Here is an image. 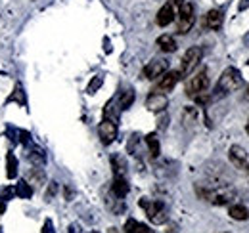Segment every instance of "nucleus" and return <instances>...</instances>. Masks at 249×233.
<instances>
[{
  "label": "nucleus",
  "mask_w": 249,
  "mask_h": 233,
  "mask_svg": "<svg viewBox=\"0 0 249 233\" xmlns=\"http://www.w3.org/2000/svg\"><path fill=\"white\" fill-rule=\"evenodd\" d=\"M209 88V75H207V69H201L197 73H194L186 83V96L194 98L196 101L203 103L207 98H205V92Z\"/></svg>",
  "instance_id": "obj_1"
},
{
  "label": "nucleus",
  "mask_w": 249,
  "mask_h": 233,
  "mask_svg": "<svg viewBox=\"0 0 249 233\" xmlns=\"http://www.w3.org/2000/svg\"><path fill=\"white\" fill-rule=\"evenodd\" d=\"M240 84H242V75H240V71H238L236 67L224 69V73H222L220 79H218L217 88H215V98H222V96H226V94L238 90Z\"/></svg>",
  "instance_id": "obj_2"
},
{
  "label": "nucleus",
  "mask_w": 249,
  "mask_h": 233,
  "mask_svg": "<svg viewBox=\"0 0 249 233\" xmlns=\"http://www.w3.org/2000/svg\"><path fill=\"white\" fill-rule=\"evenodd\" d=\"M196 23V14H194V4L184 0L178 10H177V27H178V33L180 34H186L190 33V29L194 27Z\"/></svg>",
  "instance_id": "obj_3"
},
{
  "label": "nucleus",
  "mask_w": 249,
  "mask_h": 233,
  "mask_svg": "<svg viewBox=\"0 0 249 233\" xmlns=\"http://www.w3.org/2000/svg\"><path fill=\"white\" fill-rule=\"evenodd\" d=\"M197 193L213 204H228L234 197H236V191L232 187H215V189H197Z\"/></svg>",
  "instance_id": "obj_4"
},
{
  "label": "nucleus",
  "mask_w": 249,
  "mask_h": 233,
  "mask_svg": "<svg viewBox=\"0 0 249 233\" xmlns=\"http://www.w3.org/2000/svg\"><path fill=\"white\" fill-rule=\"evenodd\" d=\"M140 206L146 210V214L152 220V224L159 226V224H165L167 222V206L161 203V201H146V199H142Z\"/></svg>",
  "instance_id": "obj_5"
},
{
  "label": "nucleus",
  "mask_w": 249,
  "mask_h": 233,
  "mask_svg": "<svg viewBox=\"0 0 249 233\" xmlns=\"http://www.w3.org/2000/svg\"><path fill=\"white\" fill-rule=\"evenodd\" d=\"M184 0H169V2H165L163 6H161V10L157 12V25L159 27H167V25H171L173 21H175V17H177V10H178V6L182 4Z\"/></svg>",
  "instance_id": "obj_6"
},
{
  "label": "nucleus",
  "mask_w": 249,
  "mask_h": 233,
  "mask_svg": "<svg viewBox=\"0 0 249 233\" xmlns=\"http://www.w3.org/2000/svg\"><path fill=\"white\" fill-rule=\"evenodd\" d=\"M203 58V50L199 46H192L188 48L184 58H182V63H180V75L186 77V75H192V71L199 65V61Z\"/></svg>",
  "instance_id": "obj_7"
},
{
  "label": "nucleus",
  "mask_w": 249,
  "mask_h": 233,
  "mask_svg": "<svg viewBox=\"0 0 249 233\" xmlns=\"http://www.w3.org/2000/svg\"><path fill=\"white\" fill-rule=\"evenodd\" d=\"M180 71H165L161 77H159V81H157L156 88H154V92H159V94H167V92H171L173 88L177 86V83L180 81Z\"/></svg>",
  "instance_id": "obj_8"
},
{
  "label": "nucleus",
  "mask_w": 249,
  "mask_h": 233,
  "mask_svg": "<svg viewBox=\"0 0 249 233\" xmlns=\"http://www.w3.org/2000/svg\"><path fill=\"white\" fill-rule=\"evenodd\" d=\"M98 136H100L104 146H111L117 138V122H113L109 118H104L98 126Z\"/></svg>",
  "instance_id": "obj_9"
},
{
  "label": "nucleus",
  "mask_w": 249,
  "mask_h": 233,
  "mask_svg": "<svg viewBox=\"0 0 249 233\" xmlns=\"http://www.w3.org/2000/svg\"><path fill=\"white\" fill-rule=\"evenodd\" d=\"M165 71H169V61H165V59H154V61H150V63L144 67L142 75H144V79H148V81H156V79H159Z\"/></svg>",
  "instance_id": "obj_10"
},
{
  "label": "nucleus",
  "mask_w": 249,
  "mask_h": 233,
  "mask_svg": "<svg viewBox=\"0 0 249 233\" xmlns=\"http://www.w3.org/2000/svg\"><path fill=\"white\" fill-rule=\"evenodd\" d=\"M167 105H169V98H167V94L152 92V94L146 98V107H148L150 111H154V113H161V111H165V109H167Z\"/></svg>",
  "instance_id": "obj_11"
},
{
  "label": "nucleus",
  "mask_w": 249,
  "mask_h": 233,
  "mask_svg": "<svg viewBox=\"0 0 249 233\" xmlns=\"http://www.w3.org/2000/svg\"><path fill=\"white\" fill-rule=\"evenodd\" d=\"M228 157H230V163H232L236 168H246V165H248V151L242 146L230 147Z\"/></svg>",
  "instance_id": "obj_12"
},
{
  "label": "nucleus",
  "mask_w": 249,
  "mask_h": 233,
  "mask_svg": "<svg viewBox=\"0 0 249 233\" xmlns=\"http://www.w3.org/2000/svg\"><path fill=\"white\" fill-rule=\"evenodd\" d=\"M222 21H224V14L220 12V10H209L207 14H205V19H203V23H205V27L211 31H218L222 27Z\"/></svg>",
  "instance_id": "obj_13"
},
{
  "label": "nucleus",
  "mask_w": 249,
  "mask_h": 233,
  "mask_svg": "<svg viewBox=\"0 0 249 233\" xmlns=\"http://www.w3.org/2000/svg\"><path fill=\"white\" fill-rule=\"evenodd\" d=\"M6 103H18L19 107H25V109H27V96H25V88H23L21 83H16L14 92L8 96Z\"/></svg>",
  "instance_id": "obj_14"
},
{
  "label": "nucleus",
  "mask_w": 249,
  "mask_h": 233,
  "mask_svg": "<svg viewBox=\"0 0 249 233\" xmlns=\"http://www.w3.org/2000/svg\"><path fill=\"white\" fill-rule=\"evenodd\" d=\"M128 183H126V178L124 176H113V183H111V193L119 199H124L126 193H128Z\"/></svg>",
  "instance_id": "obj_15"
},
{
  "label": "nucleus",
  "mask_w": 249,
  "mask_h": 233,
  "mask_svg": "<svg viewBox=\"0 0 249 233\" xmlns=\"http://www.w3.org/2000/svg\"><path fill=\"white\" fill-rule=\"evenodd\" d=\"M157 46H159V50L165 52V54H173V52H177V48H178L175 36H171V34H161V36L157 38Z\"/></svg>",
  "instance_id": "obj_16"
},
{
  "label": "nucleus",
  "mask_w": 249,
  "mask_h": 233,
  "mask_svg": "<svg viewBox=\"0 0 249 233\" xmlns=\"http://www.w3.org/2000/svg\"><path fill=\"white\" fill-rule=\"evenodd\" d=\"M119 115H121V107H119L117 100L113 98V100H109V101L106 103V107H104V118H109V120L117 122Z\"/></svg>",
  "instance_id": "obj_17"
},
{
  "label": "nucleus",
  "mask_w": 249,
  "mask_h": 233,
  "mask_svg": "<svg viewBox=\"0 0 249 233\" xmlns=\"http://www.w3.org/2000/svg\"><path fill=\"white\" fill-rule=\"evenodd\" d=\"M18 170H19V163H18V157L10 151L8 155H6V176H8V180H14V178H18Z\"/></svg>",
  "instance_id": "obj_18"
},
{
  "label": "nucleus",
  "mask_w": 249,
  "mask_h": 233,
  "mask_svg": "<svg viewBox=\"0 0 249 233\" xmlns=\"http://www.w3.org/2000/svg\"><path fill=\"white\" fill-rule=\"evenodd\" d=\"M124 233H156L152 228H148L146 224H142V222H138V220H126V224H124Z\"/></svg>",
  "instance_id": "obj_19"
},
{
  "label": "nucleus",
  "mask_w": 249,
  "mask_h": 233,
  "mask_svg": "<svg viewBox=\"0 0 249 233\" xmlns=\"http://www.w3.org/2000/svg\"><path fill=\"white\" fill-rule=\"evenodd\" d=\"M14 193H16L19 199H31L35 191H33L31 183H29L27 180H21L19 183H16V187H14Z\"/></svg>",
  "instance_id": "obj_20"
},
{
  "label": "nucleus",
  "mask_w": 249,
  "mask_h": 233,
  "mask_svg": "<svg viewBox=\"0 0 249 233\" xmlns=\"http://www.w3.org/2000/svg\"><path fill=\"white\" fill-rule=\"evenodd\" d=\"M117 103H119L121 111L128 109V107L134 103V90H132V88H126V90H123V92H121V96L117 98Z\"/></svg>",
  "instance_id": "obj_21"
},
{
  "label": "nucleus",
  "mask_w": 249,
  "mask_h": 233,
  "mask_svg": "<svg viewBox=\"0 0 249 233\" xmlns=\"http://www.w3.org/2000/svg\"><path fill=\"white\" fill-rule=\"evenodd\" d=\"M228 214H230V218L232 220H248L249 218V210L244 206V204H232L230 208H228Z\"/></svg>",
  "instance_id": "obj_22"
},
{
  "label": "nucleus",
  "mask_w": 249,
  "mask_h": 233,
  "mask_svg": "<svg viewBox=\"0 0 249 233\" xmlns=\"http://www.w3.org/2000/svg\"><path fill=\"white\" fill-rule=\"evenodd\" d=\"M144 142H146V146H148V149H150V155L156 159V157H159V140H157L156 134H148L146 138H144Z\"/></svg>",
  "instance_id": "obj_23"
},
{
  "label": "nucleus",
  "mask_w": 249,
  "mask_h": 233,
  "mask_svg": "<svg viewBox=\"0 0 249 233\" xmlns=\"http://www.w3.org/2000/svg\"><path fill=\"white\" fill-rule=\"evenodd\" d=\"M111 166H113V176H124V172H126V165L119 155L111 157Z\"/></svg>",
  "instance_id": "obj_24"
},
{
  "label": "nucleus",
  "mask_w": 249,
  "mask_h": 233,
  "mask_svg": "<svg viewBox=\"0 0 249 233\" xmlns=\"http://www.w3.org/2000/svg\"><path fill=\"white\" fill-rule=\"evenodd\" d=\"M104 84V77L102 75H96L92 81H90V84H89V88H87V92L89 94H96L98 92V88Z\"/></svg>",
  "instance_id": "obj_25"
},
{
  "label": "nucleus",
  "mask_w": 249,
  "mask_h": 233,
  "mask_svg": "<svg viewBox=\"0 0 249 233\" xmlns=\"http://www.w3.org/2000/svg\"><path fill=\"white\" fill-rule=\"evenodd\" d=\"M19 142H21L23 146H31V134L25 132V130H19Z\"/></svg>",
  "instance_id": "obj_26"
},
{
  "label": "nucleus",
  "mask_w": 249,
  "mask_h": 233,
  "mask_svg": "<svg viewBox=\"0 0 249 233\" xmlns=\"http://www.w3.org/2000/svg\"><path fill=\"white\" fill-rule=\"evenodd\" d=\"M42 233H54V224L50 218L44 220V226H42Z\"/></svg>",
  "instance_id": "obj_27"
},
{
  "label": "nucleus",
  "mask_w": 249,
  "mask_h": 233,
  "mask_svg": "<svg viewBox=\"0 0 249 233\" xmlns=\"http://www.w3.org/2000/svg\"><path fill=\"white\" fill-rule=\"evenodd\" d=\"M56 191H58V185H56V182H50V187H48V193H46V199L50 201V197H52V195H56Z\"/></svg>",
  "instance_id": "obj_28"
},
{
  "label": "nucleus",
  "mask_w": 249,
  "mask_h": 233,
  "mask_svg": "<svg viewBox=\"0 0 249 233\" xmlns=\"http://www.w3.org/2000/svg\"><path fill=\"white\" fill-rule=\"evenodd\" d=\"M6 203H8V201H4V199L0 197V214H4V210H6Z\"/></svg>",
  "instance_id": "obj_29"
},
{
  "label": "nucleus",
  "mask_w": 249,
  "mask_h": 233,
  "mask_svg": "<svg viewBox=\"0 0 249 233\" xmlns=\"http://www.w3.org/2000/svg\"><path fill=\"white\" fill-rule=\"evenodd\" d=\"M67 233H81V230H79V226H77V224H73V226L69 228V232H67Z\"/></svg>",
  "instance_id": "obj_30"
},
{
  "label": "nucleus",
  "mask_w": 249,
  "mask_h": 233,
  "mask_svg": "<svg viewBox=\"0 0 249 233\" xmlns=\"http://www.w3.org/2000/svg\"><path fill=\"white\" fill-rule=\"evenodd\" d=\"M246 132L249 134V120H248V124H246Z\"/></svg>",
  "instance_id": "obj_31"
},
{
  "label": "nucleus",
  "mask_w": 249,
  "mask_h": 233,
  "mask_svg": "<svg viewBox=\"0 0 249 233\" xmlns=\"http://www.w3.org/2000/svg\"><path fill=\"white\" fill-rule=\"evenodd\" d=\"M246 100H249V86H248V94H246Z\"/></svg>",
  "instance_id": "obj_32"
},
{
  "label": "nucleus",
  "mask_w": 249,
  "mask_h": 233,
  "mask_svg": "<svg viewBox=\"0 0 249 233\" xmlns=\"http://www.w3.org/2000/svg\"><path fill=\"white\" fill-rule=\"evenodd\" d=\"M92 233H98V232H92Z\"/></svg>",
  "instance_id": "obj_33"
},
{
  "label": "nucleus",
  "mask_w": 249,
  "mask_h": 233,
  "mask_svg": "<svg viewBox=\"0 0 249 233\" xmlns=\"http://www.w3.org/2000/svg\"><path fill=\"white\" fill-rule=\"evenodd\" d=\"M0 233H2V232H0Z\"/></svg>",
  "instance_id": "obj_34"
}]
</instances>
